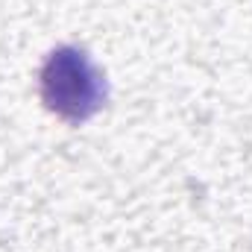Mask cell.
Here are the masks:
<instances>
[{
	"instance_id": "cell-1",
	"label": "cell",
	"mask_w": 252,
	"mask_h": 252,
	"mask_svg": "<svg viewBox=\"0 0 252 252\" xmlns=\"http://www.w3.org/2000/svg\"><path fill=\"white\" fill-rule=\"evenodd\" d=\"M41 94L56 115L85 121L100 109L103 76L82 50L62 47L47 59L41 70Z\"/></svg>"
}]
</instances>
